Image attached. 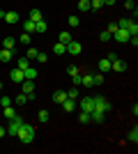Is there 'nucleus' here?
<instances>
[{"instance_id": "aec40b11", "label": "nucleus", "mask_w": 138, "mask_h": 154, "mask_svg": "<svg viewBox=\"0 0 138 154\" xmlns=\"http://www.w3.org/2000/svg\"><path fill=\"white\" fill-rule=\"evenodd\" d=\"M65 99H67V92H62V90L53 92V101H55V103H62Z\"/></svg>"}, {"instance_id": "58836bf2", "label": "nucleus", "mask_w": 138, "mask_h": 154, "mask_svg": "<svg viewBox=\"0 0 138 154\" xmlns=\"http://www.w3.org/2000/svg\"><path fill=\"white\" fill-rule=\"evenodd\" d=\"M67 23H69V28H76V26H78V16H69Z\"/></svg>"}, {"instance_id": "393cba45", "label": "nucleus", "mask_w": 138, "mask_h": 154, "mask_svg": "<svg viewBox=\"0 0 138 154\" xmlns=\"http://www.w3.org/2000/svg\"><path fill=\"white\" fill-rule=\"evenodd\" d=\"M19 42H21V44H26V46H30V42H32V35H28V32H23V35L19 37Z\"/></svg>"}, {"instance_id": "2f4dec72", "label": "nucleus", "mask_w": 138, "mask_h": 154, "mask_svg": "<svg viewBox=\"0 0 138 154\" xmlns=\"http://www.w3.org/2000/svg\"><path fill=\"white\" fill-rule=\"evenodd\" d=\"M67 99H78V88H76V85H74L72 90L67 92Z\"/></svg>"}, {"instance_id": "4468645a", "label": "nucleus", "mask_w": 138, "mask_h": 154, "mask_svg": "<svg viewBox=\"0 0 138 154\" xmlns=\"http://www.w3.org/2000/svg\"><path fill=\"white\" fill-rule=\"evenodd\" d=\"M99 71H101V74H108V71H111V60H108V58L99 60Z\"/></svg>"}, {"instance_id": "c756f323", "label": "nucleus", "mask_w": 138, "mask_h": 154, "mask_svg": "<svg viewBox=\"0 0 138 154\" xmlns=\"http://www.w3.org/2000/svg\"><path fill=\"white\" fill-rule=\"evenodd\" d=\"M37 117H39V122H41V124L51 120V115H48V110H39V115H37Z\"/></svg>"}, {"instance_id": "9d476101", "label": "nucleus", "mask_w": 138, "mask_h": 154, "mask_svg": "<svg viewBox=\"0 0 138 154\" xmlns=\"http://www.w3.org/2000/svg\"><path fill=\"white\" fill-rule=\"evenodd\" d=\"M78 106H81V110H83V113H90V110H92V97H83Z\"/></svg>"}, {"instance_id": "e433bc0d", "label": "nucleus", "mask_w": 138, "mask_h": 154, "mask_svg": "<svg viewBox=\"0 0 138 154\" xmlns=\"http://www.w3.org/2000/svg\"><path fill=\"white\" fill-rule=\"evenodd\" d=\"M35 60H37V62H41V64H44L46 60H48V55H46L44 51H39V53H37V58H35Z\"/></svg>"}, {"instance_id": "72a5a7b5", "label": "nucleus", "mask_w": 138, "mask_h": 154, "mask_svg": "<svg viewBox=\"0 0 138 154\" xmlns=\"http://www.w3.org/2000/svg\"><path fill=\"white\" fill-rule=\"evenodd\" d=\"M99 39H101V42H111L113 39V35L108 30H104V32H99Z\"/></svg>"}, {"instance_id": "a878e982", "label": "nucleus", "mask_w": 138, "mask_h": 154, "mask_svg": "<svg viewBox=\"0 0 138 154\" xmlns=\"http://www.w3.org/2000/svg\"><path fill=\"white\" fill-rule=\"evenodd\" d=\"M37 53H39V48L30 46V48H28V53H26V58H28V60H35V58H37Z\"/></svg>"}, {"instance_id": "f8f14e48", "label": "nucleus", "mask_w": 138, "mask_h": 154, "mask_svg": "<svg viewBox=\"0 0 138 154\" xmlns=\"http://www.w3.org/2000/svg\"><path fill=\"white\" fill-rule=\"evenodd\" d=\"M53 53H55V55H67V44L55 42V44H53Z\"/></svg>"}, {"instance_id": "ea45409f", "label": "nucleus", "mask_w": 138, "mask_h": 154, "mask_svg": "<svg viewBox=\"0 0 138 154\" xmlns=\"http://www.w3.org/2000/svg\"><path fill=\"white\" fill-rule=\"evenodd\" d=\"M26 101H30V99H28V94H23V92H21V94L16 97V103H21V106H23Z\"/></svg>"}, {"instance_id": "c03bdc74", "label": "nucleus", "mask_w": 138, "mask_h": 154, "mask_svg": "<svg viewBox=\"0 0 138 154\" xmlns=\"http://www.w3.org/2000/svg\"><path fill=\"white\" fill-rule=\"evenodd\" d=\"M104 5H115V0H104Z\"/></svg>"}, {"instance_id": "a211bd4d", "label": "nucleus", "mask_w": 138, "mask_h": 154, "mask_svg": "<svg viewBox=\"0 0 138 154\" xmlns=\"http://www.w3.org/2000/svg\"><path fill=\"white\" fill-rule=\"evenodd\" d=\"M28 19H30V21H35V23H37V21H41V9H37V7H35V9H30Z\"/></svg>"}, {"instance_id": "2eb2a0df", "label": "nucleus", "mask_w": 138, "mask_h": 154, "mask_svg": "<svg viewBox=\"0 0 138 154\" xmlns=\"http://www.w3.org/2000/svg\"><path fill=\"white\" fill-rule=\"evenodd\" d=\"M2 48L16 51V39H14V37H5V39H2Z\"/></svg>"}, {"instance_id": "473e14b6", "label": "nucleus", "mask_w": 138, "mask_h": 154, "mask_svg": "<svg viewBox=\"0 0 138 154\" xmlns=\"http://www.w3.org/2000/svg\"><path fill=\"white\" fill-rule=\"evenodd\" d=\"M104 7V0H90V9H101Z\"/></svg>"}, {"instance_id": "bb28decb", "label": "nucleus", "mask_w": 138, "mask_h": 154, "mask_svg": "<svg viewBox=\"0 0 138 154\" xmlns=\"http://www.w3.org/2000/svg\"><path fill=\"white\" fill-rule=\"evenodd\" d=\"M2 113H5V117H7V120H12V117L16 115V110H14L12 106H5V108H2Z\"/></svg>"}, {"instance_id": "6ab92c4d", "label": "nucleus", "mask_w": 138, "mask_h": 154, "mask_svg": "<svg viewBox=\"0 0 138 154\" xmlns=\"http://www.w3.org/2000/svg\"><path fill=\"white\" fill-rule=\"evenodd\" d=\"M127 140H129V143H133V145H136V143H138V127H133L131 131L127 134Z\"/></svg>"}, {"instance_id": "423d86ee", "label": "nucleus", "mask_w": 138, "mask_h": 154, "mask_svg": "<svg viewBox=\"0 0 138 154\" xmlns=\"http://www.w3.org/2000/svg\"><path fill=\"white\" fill-rule=\"evenodd\" d=\"M113 37H115V42H120V44H124V42H129V37H131V35H129L127 30H122V28H118V30L113 32Z\"/></svg>"}, {"instance_id": "dca6fc26", "label": "nucleus", "mask_w": 138, "mask_h": 154, "mask_svg": "<svg viewBox=\"0 0 138 154\" xmlns=\"http://www.w3.org/2000/svg\"><path fill=\"white\" fill-rule=\"evenodd\" d=\"M5 21L9 26H14V23H19V14L16 12H5Z\"/></svg>"}, {"instance_id": "6e6552de", "label": "nucleus", "mask_w": 138, "mask_h": 154, "mask_svg": "<svg viewBox=\"0 0 138 154\" xmlns=\"http://www.w3.org/2000/svg\"><path fill=\"white\" fill-rule=\"evenodd\" d=\"M9 78H12V83H23V69H19V67H16V69H12L9 71Z\"/></svg>"}, {"instance_id": "c9c22d12", "label": "nucleus", "mask_w": 138, "mask_h": 154, "mask_svg": "<svg viewBox=\"0 0 138 154\" xmlns=\"http://www.w3.org/2000/svg\"><path fill=\"white\" fill-rule=\"evenodd\" d=\"M78 120H81V124H87V122H90V113H83V110H81Z\"/></svg>"}, {"instance_id": "7c9ffc66", "label": "nucleus", "mask_w": 138, "mask_h": 154, "mask_svg": "<svg viewBox=\"0 0 138 154\" xmlns=\"http://www.w3.org/2000/svg\"><path fill=\"white\" fill-rule=\"evenodd\" d=\"M92 81H94V85H101L104 83V74L99 71V74H92Z\"/></svg>"}, {"instance_id": "5701e85b", "label": "nucleus", "mask_w": 138, "mask_h": 154, "mask_svg": "<svg viewBox=\"0 0 138 154\" xmlns=\"http://www.w3.org/2000/svg\"><path fill=\"white\" fill-rule=\"evenodd\" d=\"M16 67H19V69H23V71H26L28 67H30V60H28L26 55H23V58H19V62H16Z\"/></svg>"}, {"instance_id": "cd10ccee", "label": "nucleus", "mask_w": 138, "mask_h": 154, "mask_svg": "<svg viewBox=\"0 0 138 154\" xmlns=\"http://www.w3.org/2000/svg\"><path fill=\"white\" fill-rule=\"evenodd\" d=\"M72 32H60V42H62V44H69V42H72Z\"/></svg>"}, {"instance_id": "39448f33", "label": "nucleus", "mask_w": 138, "mask_h": 154, "mask_svg": "<svg viewBox=\"0 0 138 154\" xmlns=\"http://www.w3.org/2000/svg\"><path fill=\"white\" fill-rule=\"evenodd\" d=\"M81 51H83V46L78 44V42H69V44H67V55H81Z\"/></svg>"}, {"instance_id": "f257e3e1", "label": "nucleus", "mask_w": 138, "mask_h": 154, "mask_svg": "<svg viewBox=\"0 0 138 154\" xmlns=\"http://www.w3.org/2000/svg\"><path fill=\"white\" fill-rule=\"evenodd\" d=\"M16 138H19L23 145H30V143L35 140V127L32 124H21V129H19V134H16Z\"/></svg>"}, {"instance_id": "c85d7f7f", "label": "nucleus", "mask_w": 138, "mask_h": 154, "mask_svg": "<svg viewBox=\"0 0 138 154\" xmlns=\"http://www.w3.org/2000/svg\"><path fill=\"white\" fill-rule=\"evenodd\" d=\"M78 9L81 12H90V0H78Z\"/></svg>"}, {"instance_id": "a18cd8bd", "label": "nucleus", "mask_w": 138, "mask_h": 154, "mask_svg": "<svg viewBox=\"0 0 138 154\" xmlns=\"http://www.w3.org/2000/svg\"><path fill=\"white\" fill-rule=\"evenodd\" d=\"M0 92H2V81H0Z\"/></svg>"}, {"instance_id": "f704fd0d", "label": "nucleus", "mask_w": 138, "mask_h": 154, "mask_svg": "<svg viewBox=\"0 0 138 154\" xmlns=\"http://www.w3.org/2000/svg\"><path fill=\"white\" fill-rule=\"evenodd\" d=\"M0 106H2V108H5V106H12V99H9L7 94H2L0 97Z\"/></svg>"}, {"instance_id": "9b49d317", "label": "nucleus", "mask_w": 138, "mask_h": 154, "mask_svg": "<svg viewBox=\"0 0 138 154\" xmlns=\"http://www.w3.org/2000/svg\"><path fill=\"white\" fill-rule=\"evenodd\" d=\"M60 106H62V110H65V113H72V110L76 108V99H65Z\"/></svg>"}, {"instance_id": "a19ab883", "label": "nucleus", "mask_w": 138, "mask_h": 154, "mask_svg": "<svg viewBox=\"0 0 138 154\" xmlns=\"http://www.w3.org/2000/svg\"><path fill=\"white\" fill-rule=\"evenodd\" d=\"M106 30H108V32H111V35H113V32L118 30V23H108V28H106Z\"/></svg>"}, {"instance_id": "4be33fe9", "label": "nucleus", "mask_w": 138, "mask_h": 154, "mask_svg": "<svg viewBox=\"0 0 138 154\" xmlns=\"http://www.w3.org/2000/svg\"><path fill=\"white\" fill-rule=\"evenodd\" d=\"M23 30H26L28 35H35V21H30V19H28L26 23H23Z\"/></svg>"}, {"instance_id": "b1692460", "label": "nucleus", "mask_w": 138, "mask_h": 154, "mask_svg": "<svg viewBox=\"0 0 138 154\" xmlns=\"http://www.w3.org/2000/svg\"><path fill=\"white\" fill-rule=\"evenodd\" d=\"M133 21L131 19H120L118 21V28H122V30H129V26H131Z\"/></svg>"}, {"instance_id": "4c0bfd02", "label": "nucleus", "mask_w": 138, "mask_h": 154, "mask_svg": "<svg viewBox=\"0 0 138 154\" xmlns=\"http://www.w3.org/2000/svg\"><path fill=\"white\" fill-rule=\"evenodd\" d=\"M67 74H69V76H78L81 71H78V67H74V64H72V67H67Z\"/></svg>"}, {"instance_id": "37998d69", "label": "nucleus", "mask_w": 138, "mask_h": 154, "mask_svg": "<svg viewBox=\"0 0 138 154\" xmlns=\"http://www.w3.org/2000/svg\"><path fill=\"white\" fill-rule=\"evenodd\" d=\"M5 134H7V127H2V124H0V138H2Z\"/></svg>"}, {"instance_id": "f3484780", "label": "nucleus", "mask_w": 138, "mask_h": 154, "mask_svg": "<svg viewBox=\"0 0 138 154\" xmlns=\"http://www.w3.org/2000/svg\"><path fill=\"white\" fill-rule=\"evenodd\" d=\"M46 30H48V26H46V21H44V19L35 23V32H37V35H44Z\"/></svg>"}, {"instance_id": "79ce46f5", "label": "nucleus", "mask_w": 138, "mask_h": 154, "mask_svg": "<svg viewBox=\"0 0 138 154\" xmlns=\"http://www.w3.org/2000/svg\"><path fill=\"white\" fill-rule=\"evenodd\" d=\"M72 81H74V85L78 88V85H81V74H78V76H72Z\"/></svg>"}, {"instance_id": "ddd939ff", "label": "nucleus", "mask_w": 138, "mask_h": 154, "mask_svg": "<svg viewBox=\"0 0 138 154\" xmlns=\"http://www.w3.org/2000/svg\"><path fill=\"white\" fill-rule=\"evenodd\" d=\"M23 76H26L28 81H35V78L39 76V71H37V69H35V67H32V64H30V67H28V69L23 71Z\"/></svg>"}, {"instance_id": "0eeeda50", "label": "nucleus", "mask_w": 138, "mask_h": 154, "mask_svg": "<svg viewBox=\"0 0 138 154\" xmlns=\"http://www.w3.org/2000/svg\"><path fill=\"white\" fill-rule=\"evenodd\" d=\"M111 71H127V62H124V60H120V58L111 60Z\"/></svg>"}, {"instance_id": "7ed1b4c3", "label": "nucleus", "mask_w": 138, "mask_h": 154, "mask_svg": "<svg viewBox=\"0 0 138 154\" xmlns=\"http://www.w3.org/2000/svg\"><path fill=\"white\" fill-rule=\"evenodd\" d=\"M21 124H23V117H21V115H14L12 120H9V124H7V134H9V136H16V134H19V129H21Z\"/></svg>"}, {"instance_id": "1a4fd4ad", "label": "nucleus", "mask_w": 138, "mask_h": 154, "mask_svg": "<svg viewBox=\"0 0 138 154\" xmlns=\"http://www.w3.org/2000/svg\"><path fill=\"white\" fill-rule=\"evenodd\" d=\"M12 58H14V51H9V48H2V51H0V62L2 64L12 62Z\"/></svg>"}, {"instance_id": "f03ea898", "label": "nucleus", "mask_w": 138, "mask_h": 154, "mask_svg": "<svg viewBox=\"0 0 138 154\" xmlns=\"http://www.w3.org/2000/svg\"><path fill=\"white\" fill-rule=\"evenodd\" d=\"M92 110H99V113H106V110H111V101L104 99V97H92Z\"/></svg>"}, {"instance_id": "20e7f679", "label": "nucleus", "mask_w": 138, "mask_h": 154, "mask_svg": "<svg viewBox=\"0 0 138 154\" xmlns=\"http://www.w3.org/2000/svg\"><path fill=\"white\" fill-rule=\"evenodd\" d=\"M23 94H28V99H35V81H28V78H23Z\"/></svg>"}, {"instance_id": "412c9836", "label": "nucleus", "mask_w": 138, "mask_h": 154, "mask_svg": "<svg viewBox=\"0 0 138 154\" xmlns=\"http://www.w3.org/2000/svg\"><path fill=\"white\" fill-rule=\"evenodd\" d=\"M81 85H85V88H94V81H92V74H87V76H81Z\"/></svg>"}]
</instances>
